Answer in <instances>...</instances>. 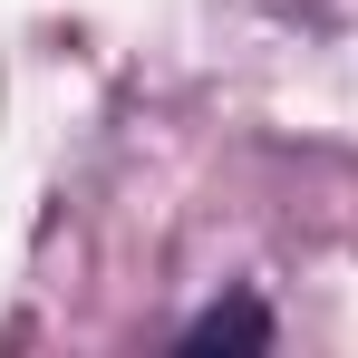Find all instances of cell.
<instances>
[{
    "mask_svg": "<svg viewBox=\"0 0 358 358\" xmlns=\"http://www.w3.org/2000/svg\"><path fill=\"white\" fill-rule=\"evenodd\" d=\"M203 349H271L262 300H213L203 320H184V358H203Z\"/></svg>",
    "mask_w": 358,
    "mask_h": 358,
    "instance_id": "6da1fadb",
    "label": "cell"
}]
</instances>
